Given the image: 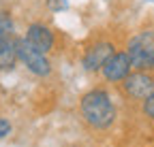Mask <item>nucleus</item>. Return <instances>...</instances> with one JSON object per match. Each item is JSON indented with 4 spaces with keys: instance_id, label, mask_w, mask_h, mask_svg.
Instances as JSON below:
<instances>
[{
    "instance_id": "1",
    "label": "nucleus",
    "mask_w": 154,
    "mask_h": 147,
    "mask_svg": "<svg viewBox=\"0 0 154 147\" xmlns=\"http://www.w3.org/2000/svg\"><path fill=\"white\" fill-rule=\"evenodd\" d=\"M79 111L86 124H90L96 130H105L116 119V107L111 102V96L105 90L94 87L82 96L79 100Z\"/></svg>"
},
{
    "instance_id": "2",
    "label": "nucleus",
    "mask_w": 154,
    "mask_h": 147,
    "mask_svg": "<svg viewBox=\"0 0 154 147\" xmlns=\"http://www.w3.org/2000/svg\"><path fill=\"white\" fill-rule=\"evenodd\" d=\"M126 53L131 58L133 68L137 70L154 68V30H143L135 34L126 45Z\"/></svg>"
},
{
    "instance_id": "3",
    "label": "nucleus",
    "mask_w": 154,
    "mask_h": 147,
    "mask_svg": "<svg viewBox=\"0 0 154 147\" xmlns=\"http://www.w3.org/2000/svg\"><path fill=\"white\" fill-rule=\"evenodd\" d=\"M15 49H17V60H22L30 72H34L38 77H47L51 72V66H49V60L45 58V53L32 47L28 39H15Z\"/></svg>"
},
{
    "instance_id": "4",
    "label": "nucleus",
    "mask_w": 154,
    "mask_h": 147,
    "mask_svg": "<svg viewBox=\"0 0 154 147\" xmlns=\"http://www.w3.org/2000/svg\"><path fill=\"white\" fill-rule=\"evenodd\" d=\"M124 94L133 100H146L150 94H154V77L146 70H137L122 81Z\"/></svg>"
},
{
    "instance_id": "5",
    "label": "nucleus",
    "mask_w": 154,
    "mask_h": 147,
    "mask_svg": "<svg viewBox=\"0 0 154 147\" xmlns=\"http://www.w3.org/2000/svg\"><path fill=\"white\" fill-rule=\"evenodd\" d=\"M131 58H128V53L126 51H113L111 56L107 58V62L103 64L101 72H103V77L111 83H120L124 81L128 75H131Z\"/></svg>"
},
{
    "instance_id": "6",
    "label": "nucleus",
    "mask_w": 154,
    "mask_h": 147,
    "mask_svg": "<svg viewBox=\"0 0 154 147\" xmlns=\"http://www.w3.org/2000/svg\"><path fill=\"white\" fill-rule=\"evenodd\" d=\"M116 49H113V43H109V41H99V43H94V45H90L88 49H86V53H84V68L86 70H99V68H103V64L107 62V58L111 56Z\"/></svg>"
},
{
    "instance_id": "7",
    "label": "nucleus",
    "mask_w": 154,
    "mask_h": 147,
    "mask_svg": "<svg viewBox=\"0 0 154 147\" xmlns=\"http://www.w3.org/2000/svg\"><path fill=\"white\" fill-rule=\"evenodd\" d=\"M26 39H28V43L32 47H36L41 53H49L54 49V45H56L54 32L47 26H43V24H32L28 28V32H26Z\"/></svg>"
},
{
    "instance_id": "8",
    "label": "nucleus",
    "mask_w": 154,
    "mask_h": 147,
    "mask_svg": "<svg viewBox=\"0 0 154 147\" xmlns=\"http://www.w3.org/2000/svg\"><path fill=\"white\" fill-rule=\"evenodd\" d=\"M15 62H17L15 39H11V41H0V70L13 68Z\"/></svg>"
},
{
    "instance_id": "9",
    "label": "nucleus",
    "mask_w": 154,
    "mask_h": 147,
    "mask_svg": "<svg viewBox=\"0 0 154 147\" xmlns=\"http://www.w3.org/2000/svg\"><path fill=\"white\" fill-rule=\"evenodd\" d=\"M13 32H15L13 17H11L9 13H0V41H11V39H15Z\"/></svg>"
},
{
    "instance_id": "10",
    "label": "nucleus",
    "mask_w": 154,
    "mask_h": 147,
    "mask_svg": "<svg viewBox=\"0 0 154 147\" xmlns=\"http://www.w3.org/2000/svg\"><path fill=\"white\" fill-rule=\"evenodd\" d=\"M143 113H146L150 119H154V94H150V96L143 100Z\"/></svg>"
},
{
    "instance_id": "11",
    "label": "nucleus",
    "mask_w": 154,
    "mask_h": 147,
    "mask_svg": "<svg viewBox=\"0 0 154 147\" xmlns=\"http://www.w3.org/2000/svg\"><path fill=\"white\" fill-rule=\"evenodd\" d=\"M47 7L51 11H64L69 7V2H66V0H47Z\"/></svg>"
},
{
    "instance_id": "12",
    "label": "nucleus",
    "mask_w": 154,
    "mask_h": 147,
    "mask_svg": "<svg viewBox=\"0 0 154 147\" xmlns=\"http://www.w3.org/2000/svg\"><path fill=\"white\" fill-rule=\"evenodd\" d=\"M9 134H11V122L0 117V139H5V137H9Z\"/></svg>"
}]
</instances>
